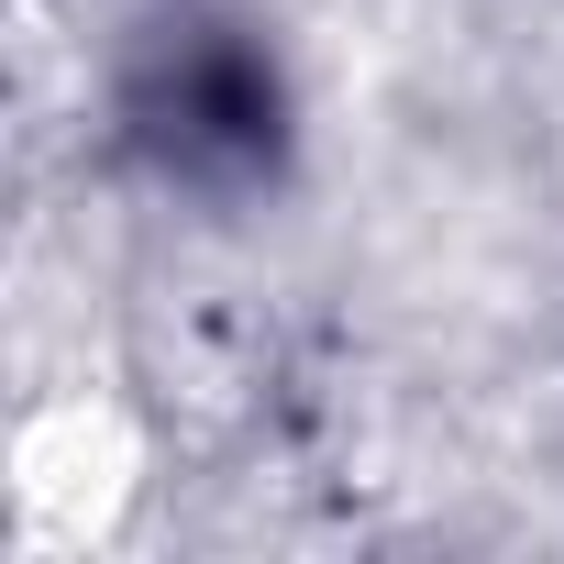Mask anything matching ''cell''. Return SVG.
I'll list each match as a JSON object with an SVG mask.
<instances>
[{
    "label": "cell",
    "mask_w": 564,
    "mask_h": 564,
    "mask_svg": "<svg viewBox=\"0 0 564 564\" xmlns=\"http://www.w3.org/2000/svg\"><path fill=\"white\" fill-rule=\"evenodd\" d=\"M144 476H155V432L122 388L100 377H67V388H34L0 432V509H12V553L34 564H67V553H100L122 542V520L144 509Z\"/></svg>",
    "instance_id": "obj_1"
}]
</instances>
